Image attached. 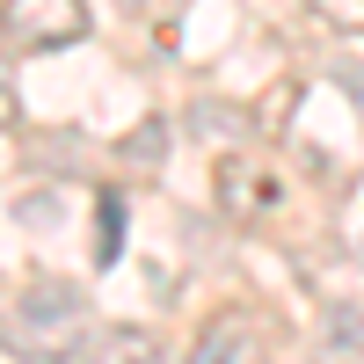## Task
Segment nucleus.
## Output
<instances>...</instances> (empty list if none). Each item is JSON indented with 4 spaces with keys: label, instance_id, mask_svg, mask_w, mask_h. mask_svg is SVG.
I'll return each mask as SVG.
<instances>
[{
    "label": "nucleus",
    "instance_id": "nucleus-1",
    "mask_svg": "<svg viewBox=\"0 0 364 364\" xmlns=\"http://www.w3.org/2000/svg\"><path fill=\"white\" fill-rule=\"evenodd\" d=\"M87 299L66 284V277H44V284H29L8 314H0V343H8V357L22 364H66L87 350Z\"/></svg>",
    "mask_w": 364,
    "mask_h": 364
},
{
    "label": "nucleus",
    "instance_id": "nucleus-2",
    "mask_svg": "<svg viewBox=\"0 0 364 364\" xmlns=\"http://www.w3.org/2000/svg\"><path fill=\"white\" fill-rule=\"evenodd\" d=\"M87 37V0H0L8 51H66Z\"/></svg>",
    "mask_w": 364,
    "mask_h": 364
},
{
    "label": "nucleus",
    "instance_id": "nucleus-3",
    "mask_svg": "<svg viewBox=\"0 0 364 364\" xmlns=\"http://www.w3.org/2000/svg\"><path fill=\"white\" fill-rule=\"evenodd\" d=\"M211 190H219L226 219H262V211L284 204V182H277V168H269L262 154H226L219 168H211Z\"/></svg>",
    "mask_w": 364,
    "mask_h": 364
},
{
    "label": "nucleus",
    "instance_id": "nucleus-4",
    "mask_svg": "<svg viewBox=\"0 0 364 364\" xmlns=\"http://www.w3.org/2000/svg\"><path fill=\"white\" fill-rule=\"evenodd\" d=\"M190 364H269V336L255 328V314H211L204 328H197V350H190Z\"/></svg>",
    "mask_w": 364,
    "mask_h": 364
},
{
    "label": "nucleus",
    "instance_id": "nucleus-5",
    "mask_svg": "<svg viewBox=\"0 0 364 364\" xmlns=\"http://www.w3.org/2000/svg\"><path fill=\"white\" fill-rule=\"evenodd\" d=\"M95 364H168V350L146 336V328H109L95 343Z\"/></svg>",
    "mask_w": 364,
    "mask_h": 364
},
{
    "label": "nucleus",
    "instance_id": "nucleus-6",
    "mask_svg": "<svg viewBox=\"0 0 364 364\" xmlns=\"http://www.w3.org/2000/svg\"><path fill=\"white\" fill-rule=\"evenodd\" d=\"M117 255H124V197L102 190V197H95V262L117 269Z\"/></svg>",
    "mask_w": 364,
    "mask_h": 364
},
{
    "label": "nucleus",
    "instance_id": "nucleus-7",
    "mask_svg": "<svg viewBox=\"0 0 364 364\" xmlns=\"http://www.w3.org/2000/svg\"><path fill=\"white\" fill-rule=\"evenodd\" d=\"M190 124H197L204 139H219V132L240 139V132H248V117H240V109H219V102H197V109H190Z\"/></svg>",
    "mask_w": 364,
    "mask_h": 364
},
{
    "label": "nucleus",
    "instance_id": "nucleus-8",
    "mask_svg": "<svg viewBox=\"0 0 364 364\" xmlns=\"http://www.w3.org/2000/svg\"><path fill=\"white\" fill-rule=\"evenodd\" d=\"M328 343L364 350V314H357V306H328Z\"/></svg>",
    "mask_w": 364,
    "mask_h": 364
},
{
    "label": "nucleus",
    "instance_id": "nucleus-9",
    "mask_svg": "<svg viewBox=\"0 0 364 364\" xmlns=\"http://www.w3.org/2000/svg\"><path fill=\"white\" fill-rule=\"evenodd\" d=\"M314 15L336 22V29H350V37H364V0H314Z\"/></svg>",
    "mask_w": 364,
    "mask_h": 364
},
{
    "label": "nucleus",
    "instance_id": "nucleus-10",
    "mask_svg": "<svg viewBox=\"0 0 364 364\" xmlns=\"http://www.w3.org/2000/svg\"><path fill=\"white\" fill-rule=\"evenodd\" d=\"M161 146H168V132H161V124H139V132L124 139V154H132V161H146V168H154V161H161Z\"/></svg>",
    "mask_w": 364,
    "mask_h": 364
},
{
    "label": "nucleus",
    "instance_id": "nucleus-11",
    "mask_svg": "<svg viewBox=\"0 0 364 364\" xmlns=\"http://www.w3.org/2000/svg\"><path fill=\"white\" fill-rule=\"evenodd\" d=\"M15 117H22V95L8 80V58H0V132H15Z\"/></svg>",
    "mask_w": 364,
    "mask_h": 364
}]
</instances>
